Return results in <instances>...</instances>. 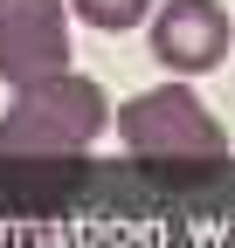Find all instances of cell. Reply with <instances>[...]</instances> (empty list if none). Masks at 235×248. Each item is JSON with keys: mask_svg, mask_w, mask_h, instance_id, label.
<instances>
[{"mask_svg": "<svg viewBox=\"0 0 235 248\" xmlns=\"http://www.w3.org/2000/svg\"><path fill=\"white\" fill-rule=\"evenodd\" d=\"M111 104L90 76H49L14 90L0 117V166H83V152L104 138Z\"/></svg>", "mask_w": 235, "mask_h": 248, "instance_id": "obj_1", "label": "cell"}, {"mask_svg": "<svg viewBox=\"0 0 235 248\" xmlns=\"http://www.w3.org/2000/svg\"><path fill=\"white\" fill-rule=\"evenodd\" d=\"M69 69V0H0V83H49Z\"/></svg>", "mask_w": 235, "mask_h": 248, "instance_id": "obj_3", "label": "cell"}, {"mask_svg": "<svg viewBox=\"0 0 235 248\" xmlns=\"http://www.w3.org/2000/svg\"><path fill=\"white\" fill-rule=\"evenodd\" d=\"M152 7H159V0H69V14H76V21H90V28H104V35H125V28H138Z\"/></svg>", "mask_w": 235, "mask_h": 248, "instance_id": "obj_5", "label": "cell"}, {"mask_svg": "<svg viewBox=\"0 0 235 248\" xmlns=\"http://www.w3.org/2000/svg\"><path fill=\"white\" fill-rule=\"evenodd\" d=\"M118 138L125 152L159 172V179H208L228 166V131L215 124V110L194 97L187 83H159L118 110Z\"/></svg>", "mask_w": 235, "mask_h": 248, "instance_id": "obj_2", "label": "cell"}, {"mask_svg": "<svg viewBox=\"0 0 235 248\" xmlns=\"http://www.w3.org/2000/svg\"><path fill=\"white\" fill-rule=\"evenodd\" d=\"M235 42V21L221 0H159L152 7V55L173 76H208Z\"/></svg>", "mask_w": 235, "mask_h": 248, "instance_id": "obj_4", "label": "cell"}]
</instances>
